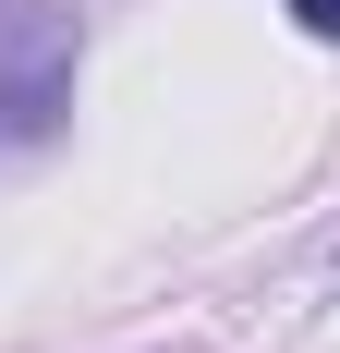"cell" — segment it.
I'll use <instances>...</instances> for the list:
<instances>
[{"instance_id":"6da1fadb","label":"cell","mask_w":340,"mask_h":353,"mask_svg":"<svg viewBox=\"0 0 340 353\" xmlns=\"http://www.w3.org/2000/svg\"><path fill=\"white\" fill-rule=\"evenodd\" d=\"M73 73H85V25H73L61 0H12V12H0V159L61 146Z\"/></svg>"},{"instance_id":"3957f363","label":"cell","mask_w":340,"mask_h":353,"mask_svg":"<svg viewBox=\"0 0 340 353\" xmlns=\"http://www.w3.org/2000/svg\"><path fill=\"white\" fill-rule=\"evenodd\" d=\"M0 12H12V0H0Z\"/></svg>"},{"instance_id":"7a4b0ae2","label":"cell","mask_w":340,"mask_h":353,"mask_svg":"<svg viewBox=\"0 0 340 353\" xmlns=\"http://www.w3.org/2000/svg\"><path fill=\"white\" fill-rule=\"evenodd\" d=\"M279 12H292V25H304L316 49H340V0H279Z\"/></svg>"}]
</instances>
